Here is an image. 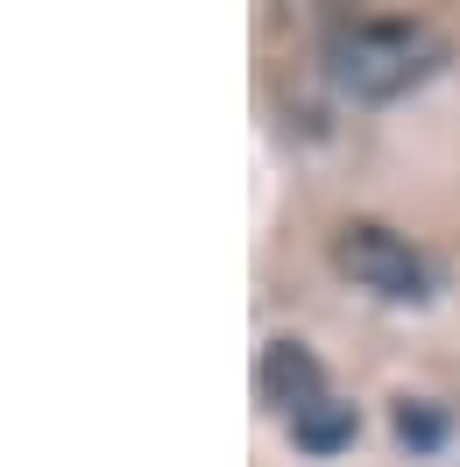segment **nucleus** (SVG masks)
<instances>
[{"mask_svg": "<svg viewBox=\"0 0 460 467\" xmlns=\"http://www.w3.org/2000/svg\"><path fill=\"white\" fill-rule=\"evenodd\" d=\"M439 64V36L418 22H340L326 36V71L354 99H397Z\"/></svg>", "mask_w": 460, "mask_h": 467, "instance_id": "nucleus-1", "label": "nucleus"}, {"mask_svg": "<svg viewBox=\"0 0 460 467\" xmlns=\"http://www.w3.org/2000/svg\"><path fill=\"white\" fill-rule=\"evenodd\" d=\"M333 269H340L354 291H375L390 297V305H411V297H425V255L403 241V234L375 227V220H354V227L333 234Z\"/></svg>", "mask_w": 460, "mask_h": 467, "instance_id": "nucleus-2", "label": "nucleus"}, {"mask_svg": "<svg viewBox=\"0 0 460 467\" xmlns=\"http://www.w3.org/2000/svg\"><path fill=\"white\" fill-rule=\"evenodd\" d=\"M262 397L277 410H312L319 397H326V368H319L312 348H298V340H269V354H262Z\"/></svg>", "mask_w": 460, "mask_h": 467, "instance_id": "nucleus-3", "label": "nucleus"}, {"mask_svg": "<svg viewBox=\"0 0 460 467\" xmlns=\"http://www.w3.org/2000/svg\"><path fill=\"white\" fill-rule=\"evenodd\" d=\"M290 439H298L305 453H340L347 439H354V404L319 397L312 410H298V418H290Z\"/></svg>", "mask_w": 460, "mask_h": 467, "instance_id": "nucleus-4", "label": "nucleus"}, {"mask_svg": "<svg viewBox=\"0 0 460 467\" xmlns=\"http://www.w3.org/2000/svg\"><path fill=\"white\" fill-rule=\"evenodd\" d=\"M439 432H446V425H439V410H425V404H403L397 410V439H403V446H432Z\"/></svg>", "mask_w": 460, "mask_h": 467, "instance_id": "nucleus-5", "label": "nucleus"}]
</instances>
